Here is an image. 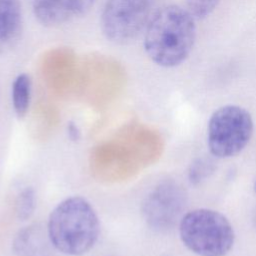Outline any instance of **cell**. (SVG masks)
I'll list each match as a JSON object with an SVG mask.
<instances>
[{
  "label": "cell",
  "instance_id": "4",
  "mask_svg": "<svg viewBox=\"0 0 256 256\" xmlns=\"http://www.w3.org/2000/svg\"><path fill=\"white\" fill-rule=\"evenodd\" d=\"M254 124L251 114L238 105H225L215 110L207 125V145L216 158L239 154L249 143Z\"/></svg>",
  "mask_w": 256,
  "mask_h": 256
},
{
  "label": "cell",
  "instance_id": "1",
  "mask_svg": "<svg viewBox=\"0 0 256 256\" xmlns=\"http://www.w3.org/2000/svg\"><path fill=\"white\" fill-rule=\"evenodd\" d=\"M195 39V19L186 8L168 5L159 9L149 20L144 48L155 64L170 68L186 60Z\"/></svg>",
  "mask_w": 256,
  "mask_h": 256
},
{
  "label": "cell",
  "instance_id": "11",
  "mask_svg": "<svg viewBox=\"0 0 256 256\" xmlns=\"http://www.w3.org/2000/svg\"><path fill=\"white\" fill-rule=\"evenodd\" d=\"M35 207V195L31 188H26L18 196L16 202V213L19 219H27L31 216Z\"/></svg>",
  "mask_w": 256,
  "mask_h": 256
},
{
  "label": "cell",
  "instance_id": "13",
  "mask_svg": "<svg viewBox=\"0 0 256 256\" xmlns=\"http://www.w3.org/2000/svg\"><path fill=\"white\" fill-rule=\"evenodd\" d=\"M212 171V162L207 159H198L191 165L189 177L193 182H199Z\"/></svg>",
  "mask_w": 256,
  "mask_h": 256
},
{
  "label": "cell",
  "instance_id": "12",
  "mask_svg": "<svg viewBox=\"0 0 256 256\" xmlns=\"http://www.w3.org/2000/svg\"><path fill=\"white\" fill-rule=\"evenodd\" d=\"M220 0H187L186 10L196 19L207 17L217 7Z\"/></svg>",
  "mask_w": 256,
  "mask_h": 256
},
{
  "label": "cell",
  "instance_id": "7",
  "mask_svg": "<svg viewBox=\"0 0 256 256\" xmlns=\"http://www.w3.org/2000/svg\"><path fill=\"white\" fill-rule=\"evenodd\" d=\"M32 9L42 25L53 27L80 15L81 0H32Z\"/></svg>",
  "mask_w": 256,
  "mask_h": 256
},
{
  "label": "cell",
  "instance_id": "16",
  "mask_svg": "<svg viewBox=\"0 0 256 256\" xmlns=\"http://www.w3.org/2000/svg\"><path fill=\"white\" fill-rule=\"evenodd\" d=\"M253 190H254V193L256 194V180L254 181V184H253Z\"/></svg>",
  "mask_w": 256,
  "mask_h": 256
},
{
  "label": "cell",
  "instance_id": "5",
  "mask_svg": "<svg viewBox=\"0 0 256 256\" xmlns=\"http://www.w3.org/2000/svg\"><path fill=\"white\" fill-rule=\"evenodd\" d=\"M157 0H107L100 25L104 36L116 44L134 40L147 26Z\"/></svg>",
  "mask_w": 256,
  "mask_h": 256
},
{
  "label": "cell",
  "instance_id": "3",
  "mask_svg": "<svg viewBox=\"0 0 256 256\" xmlns=\"http://www.w3.org/2000/svg\"><path fill=\"white\" fill-rule=\"evenodd\" d=\"M179 235L185 247L198 256H226L235 241L230 221L207 208L185 213L179 222Z\"/></svg>",
  "mask_w": 256,
  "mask_h": 256
},
{
  "label": "cell",
  "instance_id": "15",
  "mask_svg": "<svg viewBox=\"0 0 256 256\" xmlns=\"http://www.w3.org/2000/svg\"><path fill=\"white\" fill-rule=\"evenodd\" d=\"M96 0H81V11L80 15L85 14L86 12L89 11V9L94 5Z\"/></svg>",
  "mask_w": 256,
  "mask_h": 256
},
{
  "label": "cell",
  "instance_id": "8",
  "mask_svg": "<svg viewBox=\"0 0 256 256\" xmlns=\"http://www.w3.org/2000/svg\"><path fill=\"white\" fill-rule=\"evenodd\" d=\"M22 27L23 15L19 0H0V55L15 46Z\"/></svg>",
  "mask_w": 256,
  "mask_h": 256
},
{
  "label": "cell",
  "instance_id": "6",
  "mask_svg": "<svg viewBox=\"0 0 256 256\" xmlns=\"http://www.w3.org/2000/svg\"><path fill=\"white\" fill-rule=\"evenodd\" d=\"M186 206V193L172 180L159 183L145 198L142 214L154 230L166 231L180 222Z\"/></svg>",
  "mask_w": 256,
  "mask_h": 256
},
{
  "label": "cell",
  "instance_id": "10",
  "mask_svg": "<svg viewBox=\"0 0 256 256\" xmlns=\"http://www.w3.org/2000/svg\"><path fill=\"white\" fill-rule=\"evenodd\" d=\"M31 79L28 74H19L12 84V103L16 115L23 118L30 105Z\"/></svg>",
  "mask_w": 256,
  "mask_h": 256
},
{
  "label": "cell",
  "instance_id": "14",
  "mask_svg": "<svg viewBox=\"0 0 256 256\" xmlns=\"http://www.w3.org/2000/svg\"><path fill=\"white\" fill-rule=\"evenodd\" d=\"M68 133H69V137L72 140H78L80 137V132L77 128V126L73 123H69L68 125Z\"/></svg>",
  "mask_w": 256,
  "mask_h": 256
},
{
  "label": "cell",
  "instance_id": "2",
  "mask_svg": "<svg viewBox=\"0 0 256 256\" xmlns=\"http://www.w3.org/2000/svg\"><path fill=\"white\" fill-rule=\"evenodd\" d=\"M46 229L56 250L69 256H81L97 242L100 223L97 213L86 199L72 196L51 211Z\"/></svg>",
  "mask_w": 256,
  "mask_h": 256
},
{
  "label": "cell",
  "instance_id": "9",
  "mask_svg": "<svg viewBox=\"0 0 256 256\" xmlns=\"http://www.w3.org/2000/svg\"><path fill=\"white\" fill-rule=\"evenodd\" d=\"M51 244L47 229L31 225L18 232L13 242V250L17 256H49Z\"/></svg>",
  "mask_w": 256,
  "mask_h": 256
}]
</instances>
